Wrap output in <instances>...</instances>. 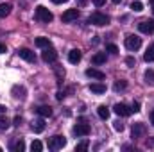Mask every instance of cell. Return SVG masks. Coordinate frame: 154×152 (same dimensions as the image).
Returning a JSON list of instances; mask_svg holds the SVG:
<instances>
[{
  "instance_id": "ab89813d",
  "label": "cell",
  "mask_w": 154,
  "mask_h": 152,
  "mask_svg": "<svg viewBox=\"0 0 154 152\" xmlns=\"http://www.w3.org/2000/svg\"><path fill=\"white\" fill-rule=\"evenodd\" d=\"M149 2H151V4H154V0H149Z\"/></svg>"
},
{
  "instance_id": "6da1fadb",
  "label": "cell",
  "mask_w": 154,
  "mask_h": 152,
  "mask_svg": "<svg viewBox=\"0 0 154 152\" xmlns=\"http://www.w3.org/2000/svg\"><path fill=\"white\" fill-rule=\"evenodd\" d=\"M36 18H38L41 23H50V22L54 20V14H52L47 7L38 5V7H36Z\"/></svg>"
},
{
  "instance_id": "44dd1931",
  "label": "cell",
  "mask_w": 154,
  "mask_h": 152,
  "mask_svg": "<svg viewBox=\"0 0 154 152\" xmlns=\"http://www.w3.org/2000/svg\"><path fill=\"white\" fill-rule=\"evenodd\" d=\"M143 59H145L147 63H152V61H154V43L147 48V52L143 54Z\"/></svg>"
},
{
  "instance_id": "5bb4252c",
  "label": "cell",
  "mask_w": 154,
  "mask_h": 152,
  "mask_svg": "<svg viewBox=\"0 0 154 152\" xmlns=\"http://www.w3.org/2000/svg\"><path fill=\"white\" fill-rule=\"evenodd\" d=\"M90 91H93V93H97V95L106 93V84H102V82H91V84H90Z\"/></svg>"
},
{
  "instance_id": "74e56055",
  "label": "cell",
  "mask_w": 154,
  "mask_h": 152,
  "mask_svg": "<svg viewBox=\"0 0 154 152\" xmlns=\"http://www.w3.org/2000/svg\"><path fill=\"white\" fill-rule=\"evenodd\" d=\"M151 122H152V125H154V109L151 111Z\"/></svg>"
},
{
  "instance_id": "ba28073f",
  "label": "cell",
  "mask_w": 154,
  "mask_h": 152,
  "mask_svg": "<svg viewBox=\"0 0 154 152\" xmlns=\"http://www.w3.org/2000/svg\"><path fill=\"white\" fill-rule=\"evenodd\" d=\"M18 56H20L23 61H27V63H34V61H36L34 52H32V50H29V48H20V50H18Z\"/></svg>"
},
{
  "instance_id": "f546056e",
  "label": "cell",
  "mask_w": 154,
  "mask_h": 152,
  "mask_svg": "<svg viewBox=\"0 0 154 152\" xmlns=\"http://www.w3.org/2000/svg\"><path fill=\"white\" fill-rule=\"evenodd\" d=\"M120 90H125V82L124 81H120V82L115 84V91H120Z\"/></svg>"
},
{
  "instance_id": "d6a6232c",
  "label": "cell",
  "mask_w": 154,
  "mask_h": 152,
  "mask_svg": "<svg viewBox=\"0 0 154 152\" xmlns=\"http://www.w3.org/2000/svg\"><path fill=\"white\" fill-rule=\"evenodd\" d=\"M125 63H127V66H134V63H136V61H134V57H127V59H125Z\"/></svg>"
},
{
  "instance_id": "ffe728a7",
  "label": "cell",
  "mask_w": 154,
  "mask_h": 152,
  "mask_svg": "<svg viewBox=\"0 0 154 152\" xmlns=\"http://www.w3.org/2000/svg\"><path fill=\"white\" fill-rule=\"evenodd\" d=\"M34 43H36V47H39V48H48V47H50V39L43 38V36H41V38H36Z\"/></svg>"
},
{
  "instance_id": "4dcf8cb0",
  "label": "cell",
  "mask_w": 154,
  "mask_h": 152,
  "mask_svg": "<svg viewBox=\"0 0 154 152\" xmlns=\"http://www.w3.org/2000/svg\"><path fill=\"white\" fill-rule=\"evenodd\" d=\"M113 127H115V131H118V132H122V131H124V123H120V122H115V125H113Z\"/></svg>"
},
{
  "instance_id": "7a4b0ae2",
  "label": "cell",
  "mask_w": 154,
  "mask_h": 152,
  "mask_svg": "<svg viewBox=\"0 0 154 152\" xmlns=\"http://www.w3.org/2000/svg\"><path fill=\"white\" fill-rule=\"evenodd\" d=\"M88 22L93 23V25L102 27V25H108V23H109V18H108L106 14H102V13H93V14L88 18Z\"/></svg>"
},
{
  "instance_id": "52a82bcc",
  "label": "cell",
  "mask_w": 154,
  "mask_h": 152,
  "mask_svg": "<svg viewBox=\"0 0 154 152\" xmlns=\"http://www.w3.org/2000/svg\"><path fill=\"white\" fill-rule=\"evenodd\" d=\"M138 29H140V32H143V34H152L154 32V22L152 20H143V22L138 23Z\"/></svg>"
},
{
  "instance_id": "ac0fdd59",
  "label": "cell",
  "mask_w": 154,
  "mask_h": 152,
  "mask_svg": "<svg viewBox=\"0 0 154 152\" xmlns=\"http://www.w3.org/2000/svg\"><path fill=\"white\" fill-rule=\"evenodd\" d=\"M36 111H38V114H39V116H43V118L52 116V108H50V106H39Z\"/></svg>"
},
{
  "instance_id": "9c48e42d",
  "label": "cell",
  "mask_w": 154,
  "mask_h": 152,
  "mask_svg": "<svg viewBox=\"0 0 154 152\" xmlns=\"http://www.w3.org/2000/svg\"><path fill=\"white\" fill-rule=\"evenodd\" d=\"M113 111H115L118 116H129V114H133V109H131L129 106H125V104H115Z\"/></svg>"
},
{
  "instance_id": "603a6c76",
  "label": "cell",
  "mask_w": 154,
  "mask_h": 152,
  "mask_svg": "<svg viewBox=\"0 0 154 152\" xmlns=\"http://www.w3.org/2000/svg\"><path fill=\"white\" fill-rule=\"evenodd\" d=\"M145 82L147 84H154V70L152 68H149V70H145Z\"/></svg>"
},
{
  "instance_id": "60d3db41",
  "label": "cell",
  "mask_w": 154,
  "mask_h": 152,
  "mask_svg": "<svg viewBox=\"0 0 154 152\" xmlns=\"http://www.w3.org/2000/svg\"><path fill=\"white\" fill-rule=\"evenodd\" d=\"M152 14H154V7H152Z\"/></svg>"
},
{
  "instance_id": "83f0119b",
  "label": "cell",
  "mask_w": 154,
  "mask_h": 152,
  "mask_svg": "<svg viewBox=\"0 0 154 152\" xmlns=\"http://www.w3.org/2000/svg\"><path fill=\"white\" fill-rule=\"evenodd\" d=\"M88 145H90V143H88V141L84 140V141H81V143H77L75 150H77V152H82V150H86V149H88Z\"/></svg>"
},
{
  "instance_id": "d590c367",
  "label": "cell",
  "mask_w": 154,
  "mask_h": 152,
  "mask_svg": "<svg viewBox=\"0 0 154 152\" xmlns=\"http://www.w3.org/2000/svg\"><path fill=\"white\" fill-rule=\"evenodd\" d=\"M54 4H65V2H68V0H52Z\"/></svg>"
},
{
  "instance_id": "1f68e13d",
  "label": "cell",
  "mask_w": 154,
  "mask_h": 152,
  "mask_svg": "<svg viewBox=\"0 0 154 152\" xmlns=\"http://www.w3.org/2000/svg\"><path fill=\"white\" fill-rule=\"evenodd\" d=\"M131 109H133V113H138V111H140V102H134V104L131 106Z\"/></svg>"
},
{
  "instance_id": "3957f363",
  "label": "cell",
  "mask_w": 154,
  "mask_h": 152,
  "mask_svg": "<svg viewBox=\"0 0 154 152\" xmlns=\"http://www.w3.org/2000/svg\"><path fill=\"white\" fill-rule=\"evenodd\" d=\"M65 145H66V138H65V136H59V134L52 136V138H50V143H48V147H50L52 150H59V149H63Z\"/></svg>"
},
{
  "instance_id": "277c9868",
  "label": "cell",
  "mask_w": 154,
  "mask_h": 152,
  "mask_svg": "<svg viewBox=\"0 0 154 152\" xmlns=\"http://www.w3.org/2000/svg\"><path fill=\"white\" fill-rule=\"evenodd\" d=\"M142 47V39L138 36H127L125 38V48L127 50H138Z\"/></svg>"
},
{
  "instance_id": "8d00e7d4",
  "label": "cell",
  "mask_w": 154,
  "mask_h": 152,
  "mask_svg": "<svg viewBox=\"0 0 154 152\" xmlns=\"http://www.w3.org/2000/svg\"><path fill=\"white\" fill-rule=\"evenodd\" d=\"M5 113V106H2V104H0V114H4Z\"/></svg>"
},
{
  "instance_id": "e575fe53",
  "label": "cell",
  "mask_w": 154,
  "mask_h": 152,
  "mask_svg": "<svg viewBox=\"0 0 154 152\" xmlns=\"http://www.w3.org/2000/svg\"><path fill=\"white\" fill-rule=\"evenodd\" d=\"M5 52V45L4 43H0V54H4Z\"/></svg>"
},
{
  "instance_id": "d4e9b609",
  "label": "cell",
  "mask_w": 154,
  "mask_h": 152,
  "mask_svg": "<svg viewBox=\"0 0 154 152\" xmlns=\"http://www.w3.org/2000/svg\"><path fill=\"white\" fill-rule=\"evenodd\" d=\"M13 150H14V152H22V150H25V143H23V140L16 141V143L13 145Z\"/></svg>"
},
{
  "instance_id": "7c38bea8",
  "label": "cell",
  "mask_w": 154,
  "mask_h": 152,
  "mask_svg": "<svg viewBox=\"0 0 154 152\" xmlns=\"http://www.w3.org/2000/svg\"><path fill=\"white\" fill-rule=\"evenodd\" d=\"M31 129H32L34 132H43V131H45V120H43V116H41V118H36V120L31 123Z\"/></svg>"
},
{
  "instance_id": "836d02e7",
  "label": "cell",
  "mask_w": 154,
  "mask_h": 152,
  "mask_svg": "<svg viewBox=\"0 0 154 152\" xmlns=\"http://www.w3.org/2000/svg\"><path fill=\"white\" fill-rule=\"evenodd\" d=\"M93 4H95L97 7H102V5L106 4V0H93Z\"/></svg>"
},
{
  "instance_id": "e0dca14e",
  "label": "cell",
  "mask_w": 154,
  "mask_h": 152,
  "mask_svg": "<svg viewBox=\"0 0 154 152\" xmlns=\"http://www.w3.org/2000/svg\"><path fill=\"white\" fill-rule=\"evenodd\" d=\"M13 95H14V99L23 100V99H25V88H23V86H14V88H13Z\"/></svg>"
},
{
  "instance_id": "f1b7e54d",
  "label": "cell",
  "mask_w": 154,
  "mask_h": 152,
  "mask_svg": "<svg viewBox=\"0 0 154 152\" xmlns=\"http://www.w3.org/2000/svg\"><path fill=\"white\" fill-rule=\"evenodd\" d=\"M106 50H108V52H111V54H118V47H116V45H113V43L106 45Z\"/></svg>"
},
{
  "instance_id": "30bf717a",
  "label": "cell",
  "mask_w": 154,
  "mask_h": 152,
  "mask_svg": "<svg viewBox=\"0 0 154 152\" xmlns=\"http://www.w3.org/2000/svg\"><path fill=\"white\" fill-rule=\"evenodd\" d=\"M41 57H43V61H45V63H54V61L57 59V52H56L54 48H50V47H48V48H45V52H43V56H41Z\"/></svg>"
},
{
  "instance_id": "9a60e30c",
  "label": "cell",
  "mask_w": 154,
  "mask_h": 152,
  "mask_svg": "<svg viewBox=\"0 0 154 152\" xmlns=\"http://www.w3.org/2000/svg\"><path fill=\"white\" fill-rule=\"evenodd\" d=\"M86 75L91 77V79H97V81H102V79L106 77L100 70H97V68H88V70H86Z\"/></svg>"
},
{
  "instance_id": "d6986e66",
  "label": "cell",
  "mask_w": 154,
  "mask_h": 152,
  "mask_svg": "<svg viewBox=\"0 0 154 152\" xmlns=\"http://www.w3.org/2000/svg\"><path fill=\"white\" fill-rule=\"evenodd\" d=\"M97 114H99V118H102V120H108V118H109V114H111V111H109L106 106H99Z\"/></svg>"
},
{
  "instance_id": "7402d4cb",
  "label": "cell",
  "mask_w": 154,
  "mask_h": 152,
  "mask_svg": "<svg viewBox=\"0 0 154 152\" xmlns=\"http://www.w3.org/2000/svg\"><path fill=\"white\" fill-rule=\"evenodd\" d=\"M11 13V4H0V18H5Z\"/></svg>"
},
{
  "instance_id": "5b68a950",
  "label": "cell",
  "mask_w": 154,
  "mask_h": 152,
  "mask_svg": "<svg viewBox=\"0 0 154 152\" xmlns=\"http://www.w3.org/2000/svg\"><path fill=\"white\" fill-rule=\"evenodd\" d=\"M145 132H147V127H145L142 122H138V123H133V129H131V134H133V138H143V136H145Z\"/></svg>"
},
{
  "instance_id": "4fadbf2b",
  "label": "cell",
  "mask_w": 154,
  "mask_h": 152,
  "mask_svg": "<svg viewBox=\"0 0 154 152\" xmlns=\"http://www.w3.org/2000/svg\"><path fill=\"white\" fill-rule=\"evenodd\" d=\"M81 57H82V54H81V50H77V48H74V50L68 52V61H70L72 65H77V63L81 61Z\"/></svg>"
},
{
  "instance_id": "cb8c5ba5",
  "label": "cell",
  "mask_w": 154,
  "mask_h": 152,
  "mask_svg": "<svg viewBox=\"0 0 154 152\" xmlns=\"http://www.w3.org/2000/svg\"><path fill=\"white\" fill-rule=\"evenodd\" d=\"M41 149H43V143H41L39 140H34V141L31 143V150L32 152H41Z\"/></svg>"
},
{
  "instance_id": "8fae6325",
  "label": "cell",
  "mask_w": 154,
  "mask_h": 152,
  "mask_svg": "<svg viewBox=\"0 0 154 152\" xmlns=\"http://www.w3.org/2000/svg\"><path fill=\"white\" fill-rule=\"evenodd\" d=\"M90 125L88 123H77L75 127H74V134L75 136H88L90 134Z\"/></svg>"
},
{
  "instance_id": "2e32d148",
  "label": "cell",
  "mask_w": 154,
  "mask_h": 152,
  "mask_svg": "<svg viewBox=\"0 0 154 152\" xmlns=\"http://www.w3.org/2000/svg\"><path fill=\"white\" fill-rule=\"evenodd\" d=\"M93 65H104L106 63V52H97L93 57H91Z\"/></svg>"
},
{
  "instance_id": "8992f818",
  "label": "cell",
  "mask_w": 154,
  "mask_h": 152,
  "mask_svg": "<svg viewBox=\"0 0 154 152\" xmlns=\"http://www.w3.org/2000/svg\"><path fill=\"white\" fill-rule=\"evenodd\" d=\"M79 18V9H66L63 14H61V20L65 22V23H70V22H74Z\"/></svg>"
},
{
  "instance_id": "484cf974",
  "label": "cell",
  "mask_w": 154,
  "mask_h": 152,
  "mask_svg": "<svg viewBox=\"0 0 154 152\" xmlns=\"http://www.w3.org/2000/svg\"><path fill=\"white\" fill-rule=\"evenodd\" d=\"M7 127H9V120L4 114H0V131H5Z\"/></svg>"
},
{
  "instance_id": "4316f807",
  "label": "cell",
  "mask_w": 154,
  "mask_h": 152,
  "mask_svg": "<svg viewBox=\"0 0 154 152\" xmlns=\"http://www.w3.org/2000/svg\"><path fill=\"white\" fill-rule=\"evenodd\" d=\"M131 9H133V11H136V13H140V11L143 9V4H142V2H138V0H134V2L131 4Z\"/></svg>"
},
{
  "instance_id": "f35d334b",
  "label": "cell",
  "mask_w": 154,
  "mask_h": 152,
  "mask_svg": "<svg viewBox=\"0 0 154 152\" xmlns=\"http://www.w3.org/2000/svg\"><path fill=\"white\" fill-rule=\"evenodd\" d=\"M111 2H113V4H120V2H122V0H111Z\"/></svg>"
}]
</instances>
